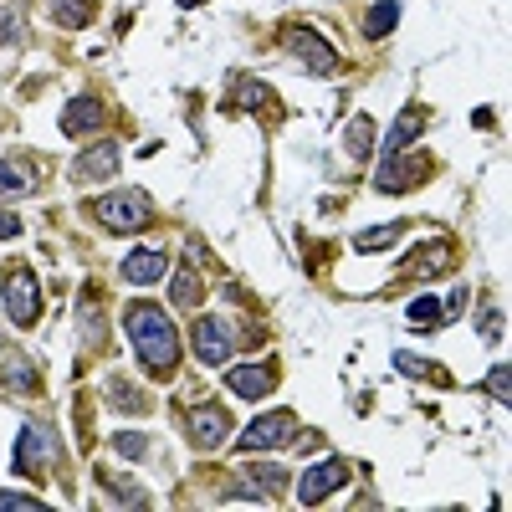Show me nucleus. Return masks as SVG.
<instances>
[{"instance_id": "1", "label": "nucleus", "mask_w": 512, "mask_h": 512, "mask_svg": "<svg viewBox=\"0 0 512 512\" xmlns=\"http://www.w3.org/2000/svg\"><path fill=\"white\" fill-rule=\"evenodd\" d=\"M123 328H128V344H134L139 364L154 374V379H169L180 364V328L164 318V308L154 303H134L123 313Z\"/></svg>"}, {"instance_id": "2", "label": "nucleus", "mask_w": 512, "mask_h": 512, "mask_svg": "<svg viewBox=\"0 0 512 512\" xmlns=\"http://www.w3.org/2000/svg\"><path fill=\"white\" fill-rule=\"evenodd\" d=\"M93 216H98V226H108V231H144V226L154 221V210H149L144 190H113V195L93 200Z\"/></svg>"}, {"instance_id": "3", "label": "nucleus", "mask_w": 512, "mask_h": 512, "mask_svg": "<svg viewBox=\"0 0 512 512\" xmlns=\"http://www.w3.org/2000/svg\"><path fill=\"white\" fill-rule=\"evenodd\" d=\"M282 47H287L297 62H303L313 77H328V72H333V62H338V57H333V47H328V41H323L318 31H308V26H287V31H282Z\"/></svg>"}, {"instance_id": "4", "label": "nucleus", "mask_w": 512, "mask_h": 512, "mask_svg": "<svg viewBox=\"0 0 512 512\" xmlns=\"http://www.w3.org/2000/svg\"><path fill=\"white\" fill-rule=\"evenodd\" d=\"M190 344H195V354H200V364H231V354H236V333L221 323V318H195V328H190Z\"/></svg>"}, {"instance_id": "5", "label": "nucleus", "mask_w": 512, "mask_h": 512, "mask_svg": "<svg viewBox=\"0 0 512 512\" xmlns=\"http://www.w3.org/2000/svg\"><path fill=\"white\" fill-rule=\"evenodd\" d=\"M297 436V420L292 410H267V415H256L246 425V436H241V451H272V446H287Z\"/></svg>"}, {"instance_id": "6", "label": "nucleus", "mask_w": 512, "mask_h": 512, "mask_svg": "<svg viewBox=\"0 0 512 512\" xmlns=\"http://www.w3.org/2000/svg\"><path fill=\"white\" fill-rule=\"evenodd\" d=\"M344 482H349V466H344V461H318V466H308V472L297 477V502L318 507V502H328Z\"/></svg>"}, {"instance_id": "7", "label": "nucleus", "mask_w": 512, "mask_h": 512, "mask_svg": "<svg viewBox=\"0 0 512 512\" xmlns=\"http://www.w3.org/2000/svg\"><path fill=\"white\" fill-rule=\"evenodd\" d=\"M185 431H190V441H195L200 451H216V446H226V436H231V415H226L221 405H195V410L185 415Z\"/></svg>"}, {"instance_id": "8", "label": "nucleus", "mask_w": 512, "mask_h": 512, "mask_svg": "<svg viewBox=\"0 0 512 512\" xmlns=\"http://www.w3.org/2000/svg\"><path fill=\"white\" fill-rule=\"evenodd\" d=\"M36 313H41V287H36V277L21 267V272H11V282H6V318H11L16 328H31Z\"/></svg>"}, {"instance_id": "9", "label": "nucleus", "mask_w": 512, "mask_h": 512, "mask_svg": "<svg viewBox=\"0 0 512 512\" xmlns=\"http://www.w3.org/2000/svg\"><path fill=\"white\" fill-rule=\"evenodd\" d=\"M169 272V251L164 246H134L123 256V282L128 287H154Z\"/></svg>"}, {"instance_id": "10", "label": "nucleus", "mask_w": 512, "mask_h": 512, "mask_svg": "<svg viewBox=\"0 0 512 512\" xmlns=\"http://www.w3.org/2000/svg\"><path fill=\"white\" fill-rule=\"evenodd\" d=\"M118 164H123V149H118L113 139H103V144H93V149L77 154L72 175H77L82 185H98V180H113V175H118Z\"/></svg>"}, {"instance_id": "11", "label": "nucleus", "mask_w": 512, "mask_h": 512, "mask_svg": "<svg viewBox=\"0 0 512 512\" xmlns=\"http://www.w3.org/2000/svg\"><path fill=\"white\" fill-rule=\"evenodd\" d=\"M47 466H52V436L41 431V425H21V436H16V472L41 477Z\"/></svg>"}, {"instance_id": "12", "label": "nucleus", "mask_w": 512, "mask_h": 512, "mask_svg": "<svg viewBox=\"0 0 512 512\" xmlns=\"http://www.w3.org/2000/svg\"><path fill=\"white\" fill-rule=\"evenodd\" d=\"M226 384H231V395H241V400H267L277 374H272V364H236V369H226Z\"/></svg>"}, {"instance_id": "13", "label": "nucleus", "mask_w": 512, "mask_h": 512, "mask_svg": "<svg viewBox=\"0 0 512 512\" xmlns=\"http://www.w3.org/2000/svg\"><path fill=\"white\" fill-rule=\"evenodd\" d=\"M282 492H287V466L256 461V466H246V477L231 497H282Z\"/></svg>"}, {"instance_id": "14", "label": "nucleus", "mask_w": 512, "mask_h": 512, "mask_svg": "<svg viewBox=\"0 0 512 512\" xmlns=\"http://www.w3.org/2000/svg\"><path fill=\"white\" fill-rule=\"evenodd\" d=\"M415 164H425V159H405V154H384V164L374 169V190H384V195H400V190H410L415 180H420V169Z\"/></svg>"}, {"instance_id": "15", "label": "nucleus", "mask_w": 512, "mask_h": 512, "mask_svg": "<svg viewBox=\"0 0 512 512\" xmlns=\"http://www.w3.org/2000/svg\"><path fill=\"white\" fill-rule=\"evenodd\" d=\"M0 379H6V390H16V395H36V390H41L36 364H31L26 354H16V349L0 354Z\"/></svg>"}, {"instance_id": "16", "label": "nucleus", "mask_w": 512, "mask_h": 512, "mask_svg": "<svg viewBox=\"0 0 512 512\" xmlns=\"http://www.w3.org/2000/svg\"><path fill=\"white\" fill-rule=\"evenodd\" d=\"M93 128H103V103L98 98H72L62 108V134H93Z\"/></svg>"}, {"instance_id": "17", "label": "nucleus", "mask_w": 512, "mask_h": 512, "mask_svg": "<svg viewBox=\"0 0 512 512\" xmlns=\"http://www.w3.org/2000/svg\"><path fill=\"white\" fill-rule=\"evenodd\" d=\"M451 256H456L451 241H425V251L405 262V277H441L451 267Z\"/></svg>"}, {"instance_id": "18", "label": "nucleus", "mask_w": 512, "mask_h": 512, "mask_svg": "<svg viewBox=\"0 0 512 512\" xmlns=\"http://www.w3.org/2000/svg\"><path fill=\"white\" fill-rule=\"evenodd\" d=\"M41 185V169L31 159H0V195H31Z\"/></svg>"}, {"instance_id": "19", "label": "nucleus", "mask_w": 512, "mask_h": 512, "mask_svg": "<svg viewBox=\"0 0 512 512\" xmlns=\"http://www.w3.org/2000/svg\"><path fill=\"white\" fill-rule=\"evenodd\" d=\"M400 236H405V221H384V226L359 231V236H354V251H364V256H374V251H390Z\"/></svg>"}, {"instance_id": "20", "label": "nucleus", "mask_w": 512, "mask_h": 512, "mask_svg": "<svg viewBox=\"0 0 512 512\" xmlns=\"http://www.w3.org/2000/svg\"><path fill=\"white\" fill-rule=\"evenodd\" d=\"M420 128H425V123H420V113H415V108H405V113L395 118V128H390V139H384V154H405V149L420 139Z\"/></svg>"}, {"instance_id": "21", "label": "nucleus", "mask_w": 512, "mask_h": 512, "mask_svg": "<svg viewBox=\"0 0 512 512\" xmlns=\"http://www.w3.org/2000/svg\"><path fill=\"white\" fill-rule=\"evenodd\" d=\"M52 21L67 31H82L93 21V0H52Z\"/></svg>"}, {"instance_id": "22", "label": "nucleus", "mask_w": 512, "mask_h": 512, "mask_svg": "<svg viewBox=\"0 0 512 512\" xmlns=\"http://www.w3.org/2000/svg\"><path fill=\"white\" fill-rule=\"evenodd\" d=\"M395 21H400V0H379V6L364 16V36H369V41L390 36V31H395Z\"/></svg>"}, {"instance_id": "23", "label": "nucleus", "mask_w": 512, "mask_h": 512, "mask_svg": "<svg viewBox=\"0 0 512 512\" xmlns=\"http://www.w3.org/2000/svg\"><path fill=\"white\" fill-rule=\"evenodd\" d=\"M344 144H349V154H354V159H369V149H374V118H369V113L349 118V128H344Z\"/></svg>"}, {"instance_id": "24", "label": "nucleus", "mask_w": 512, "mask_h": 512, "mask_svg": "<svg viewBox=\"0 0 512 512\" xmlns=\"http://www.w3.org/2000/svg\"><path fill=\"white\" fill-rule=\"evenodd\" d=\"M441 318H446V313H441V297H431V292H420L415 303H410V323H415L420 333H431Z\"/></svg>"}, {"instance_id": "25", "label": "nucleus", "mask_w": 512, "mask_h": 512, "mask_svg": "<svg viewBox=\"0 0 512 512\" xmlns=\"http://www.w3.org/2000/svg\"><path fill=\"white\" fill-rule=\"evenodd\" d=\"M77 333L88 338V344H103V313H98L93 297H82V303H77Z\"/></svg>"}, {"instance_id": "26", "label": "nucleus", "mask_w": 512, "mask_h": 512, "mask_svg": "<svg viewBox=\"0 0 512 512\" xmlns=\"http://www.w3.org/2000/svg\"><path fill=\"white\" fill-rule=\"evenodd\" d=\"M169 297H175L180 308H195V303H200V277H195V267H180V272H175V287H169Z\"/></svg>"}, {"instance_id": "27", "label": "nucleus", "mask_w": 512, "mask_h": 512, "mask_svg": "<svg viewBox=\"0 0 512 512\" xmlns=\"http://www.w3.org/2000/svg\"><path fill=\"white\" fill-rule=\"evenodd\" d=\"M236 103L241 108H267L272 103V88H267V82H256V77H246L241 88H236Z\"/></svg>"}, {"instance_id": "28", "label": "nucleus", "mask_w": 512, "mask_h": 512, "mask_svg": "<svg viewBox=\"0 0 512 512\" xmlns=\"http://www.w3.org/2000/svg\"><path fill=\"white\" fill-rule=\"evenodd\" d=\"M26 41V21L16 11H0V47H21Z\"/></svg>"}, {"instance_id": "29", "label": "nucleus", "mask_w": 512, "mask_h": 512, "mask_svg": "<svg viewBox=\"0 0 512 512\" xmlns=\"http://www.w3.org/2000/svg\"><path fill=\"white\" fill-rule=\"evenodd\" d=\"M113 451H118L123 461H144L149 441H144V436H134V431H128V436H113Z\"/></svg>"}, {"instance_id": "30", "label": "nucleus", "mask_w": 512, "mask_h": 512, "mask_svg": "<svg viewBox=\"0 0 512 512\" xmlns=\"http://www.w3.org/2000/svg\"><path fill=\"white\" fill-rule=\"evenodd\" d=\"M487 395H492L497 405H507V395H512V374H507V364H497V369L487 374Z\"/></svg>"}, {"instance_id": "31", "label": "nucleus", "mask_w": 512, "mask_h": 512, "mask_svg": "<svg viewBox=\"0 0 512 512\" xmlns=\"http://www.w3.org/2000/svg\"><path fill=\"white\" fill-rule=\"evenodd\" d=\"M108 400H118V405H128V410H144V400H139V390H128L123 379H108Z\"/></svg>"}, {"instance_id": "32", "label": "nucleus", "mask_w": 512, "mask_h": 512, "mask_svg": "<svg viewBox=\"0 0 512 512\" xmlns=\"http://www.w3.org/2000/svg\"><path fill=\"white\" fill-rule=\"evenodd\" d=\"M395 369L405 374V379H425L436 364H425V359H410V354H395Z\"/></svg>"}, {"instance_id": "33", "label": "nucleus", "mask_w": 512, "mask_h": 512, "mask_svg": "<svg viewBox=\"0 0 512 512\" xmlns=\"http://www.w3.org/2000/svg\"><path fill=\"white\" fill-rule=\"evenodd\" d=\"M0 507H11V512H36L41 502H36V497H21V492H0Z\"/></svg>"}, {"instance_id": "34", "label": "nucleus", "mask_w": 512, "mask_h": 512, "mask_svg": "<svg viewBox=\"0 0 512 512\" xmlns=\"http://www.w3.org/2000/svg\"><path fill=\"white\" fill-rule=\"evenodd\" d=\"M461 308H466V287H451V297L441 303V313H446V318H456Z\"/></svg>"}, {"instance_id": "35", "label": "nucleus", "mask_w": 512, "mask_h": 512, "mask_svg": "<svg viewBox=\"0 0 512 512\" xmlns=\"http://www.w3.org/2000/svg\"><path fill=\"white\" fill-rule=\"evenodd\" d=\"M482 338H487V344H492V338H502V313H487L482 318Z\"/></svg>"}, {"instance_id": "36", "label": "nucleus", "mask_w": 512, "mask_h": 512, "mask_svg": "<svg viewBox=\"0 0 512 512\" xmlns=\"http://www.w3.org/2000/svg\"><path fill=\"white\" fill-rule=\"evenodd\" d=\"M16 231H21V221H16V216H0V236H16Z\"/></svg>"}, {"instance_id": "37", "label": "nucleus", "mask_w": 512, "mask_h": 512, "mask_svg": "<svg viewBox=\"0 0 512 512\" xmlns=\"http://www.w3.org/2000/svg\"><path fill=\"white\" fill-rule=\"evenodd\" d=\"M180 6H185V11H190V6H205V0H180Z\"/></svg>"}]
</instances>
